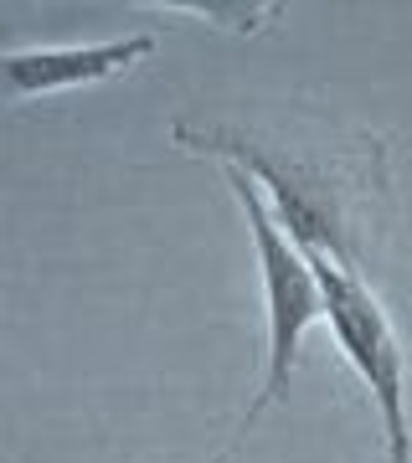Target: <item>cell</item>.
<instances>
[{
    "label": "cell",
    "instance_id": "cell-5",
    "mask_svg": "<svg viewBox=\"0 0 412 463\" xmlns=\"http://www.w3.org/2000/svg\"><path fill=\"white\" fill-rule=\"evenodd\" d=\"M145 11H170V16H201L212 21V26H227V32L237 36H253L263 32L268 21L279 16V5H247V0H237V5H216V0H149Z\"/></svg>",
    "mask_w": 412,
    "mask_h": 463
},
{
    "label": "cell",
    "instance_id": "cell-6",
    "mask_svg": "<svg viewBox=\"0 0 412 463\" xmlns=\"http://www.w3.org/2000/svg\"><path fill=\"white\" fill-rule=\"evenodd\" d=\"M5 47H16V42H11V26L0 21V52H5Z\"/></svg>",
    "mask_w": 412,
    "mask_h": 463
},
{
    "label": "cell",
    "instance_id": "cell-1",
    "mask_svg": "<svg viewBox=\"0 0 412 463\" xmlns=\"http://www.w3.org/2000/svg\"><path fill=\"white\" fill-rule=\"evenodd\" d=\"M170 139L243 170L299 252H325L361 273L377 263L392 227V155L387 139L330 129L320 118H176Z\"/></svg>",
    "mask_w": 412,
    "mask_h": 463
},
{
    "label": "cell",
    "instance_id": "cell-3",
    "mask_svg": "<svg viewBox=\"0 0 412 463\" xmlns=\"http://www.w3.org/2000/svg\"><path fill=\"white\" fill-rule=\"evenodd\" d=\"M325 294V325L335 335L340 355L350 361V371L361 376L366 397L381 417V438H387V458L412 463V432H407V361H402V340H397L392 319L381 309L377 288L340 268L325 252H304Z\"/></svg>",
    "mask_w": 412,
    "mask_h": 463
},
{
    "label": "cell",
    "instance_id": "cell-2",
    "mask_svg": "<svg viewBox=\"0 0 412 463\" xmlns=\"http://www.w3.org/2000/svg\"><path fill=\"white\" fill-rule=\"evenodd\" d=\"M222 181H227V196L237 201L247 232H253V248H258V268H263V298H268V345H263V392L247 407L237 438L253 432V422L279 407L289 397V381H294L299 365V340L325 319V294H320V279H314L310 258L299 252V242L273 222L263 191L247 181L243 170L222 165Z\"/></svg>",
    "mask_w": 412,
    "mask_h": 463
},
{
    "label": "cell",
    "instance_id": "cell-4",
    "mask_svg": "<svg viewBox=\"0 0 412 463\" xmlns=\"http://www.w3.org/2000/svg\"><path fill=\"white\" fill-rule=\"evenodd\" d=\"M160 36L129 32L114 42H67V47H5L0 52V93L5 99H52L72 88L124 78L129 67L155 57Z\"/></svg>",
    "mask_w": 412,
    "mask_h": 463
}]
</instances>
